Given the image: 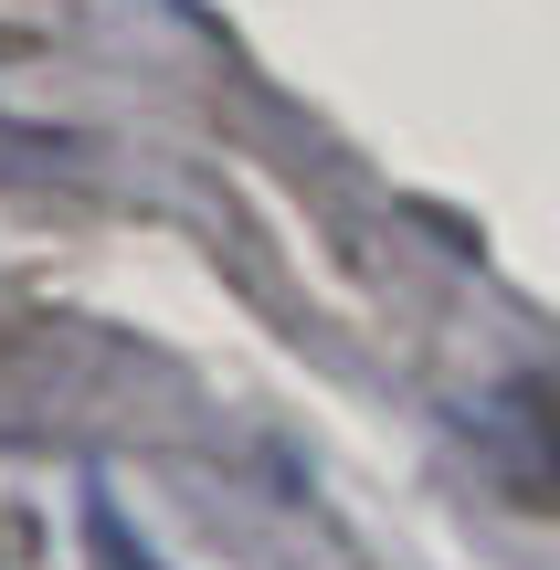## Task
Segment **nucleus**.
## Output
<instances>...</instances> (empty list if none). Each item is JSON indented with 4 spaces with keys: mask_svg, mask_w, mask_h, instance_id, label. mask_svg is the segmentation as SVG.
<instances>
[{
    "mask_svg": "<svg viewBox=\"0 0 560 570\" xmlns=\"http://www.w3.org/2000/svg\"><path fill=\"white\" fill-rule=\"evenodd\" d=\"M0 570H53V550H42V518H32V508H0Z\"/></svg>",
    "mask_w": 560,
    "mask_h": 570,
    "instance_id": "1",
    "label": "nucleus"
},
{
    "mask_svg": "<svg viewBox=\"0 0 560 570\" xmlns=\"http://www.w3.org/2000/svg\"><path fill=\"white\" fill-rule=\"evenodd\" d=\"M96 570H148V560H138V539H127L106 508H96Z\"/></svg>",
    "mask_w": 560,
    "mask_h": 570,
    "instance_id": "2",
    "label": "nucleus"
}]
</instances>
